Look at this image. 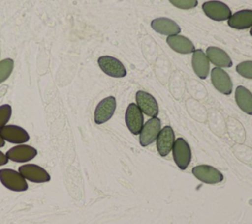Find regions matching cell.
<instances>
[{"instance_id": "cell-21", "label": "cell", "mask_w": 252, "mask_h": 224, "mask_svg": "<svg viewBox=\"0 0 252 224\" xmlns=\"http://www.w3.org/2000/svg\"><path fill=\"white\" fill-rule=\"evenodd\" d=\"M14 69V61L11 58H6L0 61V84L5 82L11 75Z\"/></svg>"}, {"instance_id": "cell-11", "label": "cell", "mask_w": 252, "mask_h": 224, "mask_svg": "<svg viewBox=\"0 0 252 224\" xmlns=\"http://www.w3.org/2000/svg\"><path fill=\"white\" fill-rule=\"evenodd\" d=\"M20 174L32 183H45L50 180V175L45 169L36 164H24L19 167Z\"/></svg>"}, {"instance_id": "cell-14", "label": "cell", "mask_w": 252, "mask_h": 224, "mask_svg": "<svg viewBox=\"0 0 252 224\" xmlns=\"http://www.w3.org/2000/svg\"><path fill=\"white\" fill-rule=\"evenodd\" d=\"M157 148L160 156H166L173 147L174 141H175V137H174V132L170 126H164L158 138H157Z\"/></svg>"}, {"instance_id": "cell-22", "label": "cell", "mask_w": 252, "mask_h": 224, "mask_svg": "<svg viewBox=\"0 0 252 224\" xmlns=\"http://www.w3.org/2000/svg\"><path fill=\"white\" fill-rule=\"evenodd\" d=\"M236 72L246 79L252 80V61H244L236 66Z\"/></svg>"}, {"instance_id": "cell-3", "label": "cell", "mask_w": 252, "mask_h": 224, "mask_svg": "<svg viewBox=\"0 0 252 224\" xmlns=\"http://www.w3.org/2000/svg\"><path fill=\"white\" fill-rule=\"evenodd\" d=\"M172 154L174 162L179 167V169L185 170L190 164L192 154L191 148L184 139L177 138V140H175L172 147Z\"/></svg>"}, {"instance_id": "cell-7", "label": "cell", "mask_w": 252, "mask_h": 224, "mask_svg": "<svg viewBox=\"0 0 252 224\" xmlns=\"http://www.w3.org/2000/svg\"><path fill=\"white\" fill-rule=\"evenodd\" d=\"M116 109V99L114 96L103 98L96 105L94 110V122L97 125L107 122L114 114Z\"/></svg>"}, {"instance_id": "cell-6", "label": "cell", "mask_w": 252, "mask_h": 224, "mask_svg": "<svg viewBox=\"0 0 252 224\" xmlns=\"http://www.w3.org/2000/svg\"><path fill=\"white\" fill-rule=\"evenodd\" d=\"M211 81L214 87L220 93L229 95L232 92V81L229 75L221 68L215 67L211 71Z\"/></svg>"}, {"instance_id": "cell-27", "label": "cell", "mask_w": 252, "mask_h": 224, "mask_svg": "<svg viewBox=\"0 0 252 224\" xmlns=\"http://www.w3.org/2000/svg\"><path fill=\"white\" fill-rule=\"evenodd\" d=\"M250 34L252 35V27H251V29H250Z\"/></svg>"}, {"instance_id": "cell-4", "label": "cell", "mask_w": 252, "mask_h": 224, "mask_svg": "<svg viewBox=\"0 0 252 224\" xmlns=\"http://www.w3.org/2000/svg\"><path fill=\"white\" fill-rule=\"evenodd\" d=\"M161 130L160 120L158 117H152L144 125L140 132V144L142 146H148L153 143Z\"/></svg>"}, {"instance_id": "cell-20", "label": "cell", "mask_w": 252, "mask_h": 224, "mask_svg": "<svg viewBox=\"0 0 252 224\" xmlns=\"http://www.w3.org/2000/svg\"><path fill=\"white\" fill-rule=\"evenodd\" d=\"M235 101L238 107L248 115H252V93L246 87L239 85L235 89Z\"/></svg>"}, {"instance_id": "cell-16", "label": "cell", "mask_w": 252, "mask_h": 224, "mask_svg": "<svg viewBox=\"0 0 252 224\" xmlns=\"http://www.w3.org/2000/svg\"><path fill=\"white\" fill-rule=\"evenodd\" d=\"M192 68L195 74L202 80L206 79L210 71V61L202 49H195L192 52Z\"/></svg>"}, {"instance_id": "cell-9", "label": "cell", "mask_w": 252, "mask_h": 224, "mask_svg": "<svg viewBox=\"0 0 252 224\" xmlns=\"http://www.w3.org/2000/svg\"><path fill=\"white\" fill-rule=\"evenodd\" d=\"M125 122L127 128L133 135L140 134L144 125V116L136 103H130L128 105L125 113Z\"/></svg>"}, {"instance_id": "cell-19", "label": "cell", "mask_w": 252, "mask_h": 224, "mask_svg": "<svg viewBox=\"0 0 252 224\" xmlns=\"http://www.w3.org/2000/svg\"><path fill=\"white\" fill-rule=\"evenodd\" d=\"M230 28L235 29H247L252 27V10H240L235 12L227 20Z\"/></svg>"}, {"instance_id": "cell-2", "label": "cell", "mask_w": 252, "mask_h": 224, "mask_svg": "<svg viewBox=\"0 0 252 224\" xmlns=\"http://www.w3.org/2000/svg\"><path fill=\"white\" fill-rule=\"evenodd\" d=\"M202 9L207 17H209L214 21H219V22L228 20L232 15L229 7L226 4L217 0H211V1L205 2L202 5Z\"/></svg>"}, {"instance_id": "cell-26", "label": "cell", "mask_w": 252, "mask_h": 224, "mask_svg": "<svg viewBox=\"0 0 252 224\" xmlns=\"http://www.w3.org/2000/svg\"><path fill=\"white\" fill-rule=\"evenodd\" d=\"M5 145V140H3V138L0 136V147H3Z\"/></svg>"}, {"instance_id": "cell-1", "label": "cell", "mask_w": 252, "mask_h": 224, "mask_svg": "<svg viewBox=\"0 0 252 224\" xmlns=\"http://www.w3.org/2000/svg\"><path fill=\"white\" fill-rule=\"evenodd\" d=\"M0 182L5 188L13 192H25L28 190L27 180L19 171L13 169H0Z\"/></svg>"}, {"instance_id": "cell-12", "label": "cell", "mask_w": 252, "mask_h": 224, "mask_svg": "<svg viewBox=\"0 0 252 224\" xmlns=\"http://www.w3.org/2000/svg\"><path fill=\"white\" fill-rule=\"evenodd\" d=\"M37 154V150L27 144H19L16 146H13L6 152V156L9 160L19 163H25L28 161H31L33 159Z\"/></svg>"}, {"instance_id": "cell-8", "label": "cell", "mask_w": 252, "mask_h": 224, "mask_svg": "<svg viewBox=\"0 0 252 224\" xmlns=\"http://www.w3.org/2000/svg\"><path fill=\"white\" fill-rule=\"evenodd\" d=\"M0 136L5 141L15 144H22L30 140L28 132L24 128L16 125H5L0 128Z\"/></svg>"}, {"instance_id": "cell-15", "label": "cell", "mask_w": 252, "mask_h": 224, "mask_svg": "<svg viewBox=\"0 0 252 224\" xmlns=\"http://www.w3.org/2000/svg\"><path fill=\"white\" fill-rule=\"evenodd\" d=\"M151 27L158 33L167 35V36L179 34V32L181 31L179 25L173 20L168 18L154 19L151 23Z\"/></svg>"}, {"instance_id": "cell-24", "label": "cell", "mask_w": 252, "mask_h": 224, "mask_svg": "<svg viewBox=\"0 0 252 224\" xmlns=\"http://www.w3.org/2000/svg\"><path fill=\"white\" fill-rule=\"evenodd\" d=\"M12 115V108L9 104H3L0 106V128L7 125Z\"/></svg>"}, {"instance_id": "cell-25", "label": "cell", "mask_w": 252, "mask_h": 224, "mask_svg": "<svg viewBox=\"0 0 252 224\" xmlns=\"http://www.w3.org/2000/svg\"><path fill=\"white\" fill-rule=\"evenodd\" d=\"M8 160H9V159H8V157L6 156V153H4V152H2V151L0 150V166L7 164Z\"/></svg>"}, {"instance_id": "cell-10", "label": "cell", "mask_w": 252, "mask_h": 224, "mask_svg": "<svg viewBox=\"0 0 252 224\" xmlns=\"http://www.w3.org/2000/svg\"><path fill=\"white\" fill-rule=\"evenodd\" d=\"M192 174L206 184H218L223 180V175L217 168L210 165H198L192 169Z\"/></svg>"}, {"instance_id": "cell-13", "label": "cell", "mask_w": 252, "mask_h": 224, "mask_svg": "<svg viewBox=\"0 0 252 224\" xmlns=\"http://www.w3.org/2000/svg\"><path fill=\"white\" fill-rule=\"evenodd\" d=\"M136 104L144 114L150 117H157L158 114V105L156 98L144 90L136 92Z\"/></svg>"}, {"instance_id": "cell-5", "label": "cell", "mask_w": 252, "mask_h": 224, "mask_svg": "<svg viewBox=\"0 0 252 224\" xmlns=\"http://www.w3.org/2000/svg\"><path fill=\"white\" fill-rule=\"evenodd\" d=\"M97 63L102 72L110 77L123 78L127 74L122 62L112 56H100Z\"/></svg>"}, {"instance_id": "cell-23", "label": "cell", "mask_w": 252, "mask_h": 224, "mask_svg": "<svg viewBox=\"0 0 252 224\" xmlns=\"http://www.w3.org/2000/svg\"><path fill=\"white\" fill-rule=\"evenodd\" d=\"M174 7L182 10L193 9L198 5V0H168Z\"/></svg>"}, {"instance_id": "cell-17", "label": "cell", "mask_w": 252, "mask_h": 224, "mask_svg": "<svg viewBox=\"0 0 252 224\" xmlns=\"http://www.w3.org/2000/svg\"><path fill=\"white\" fill-rule=\"evenodd\" d=\"M166 43L172 50L180 54H189L195 50L193 42L189 38L180 34L167 36Z\"/></svg>"}, {"instance_id": "cell-18", "label": "cell", "mask_w": 252, "mask_h": 224, "mask_svg": "<svg viewBox=\"0 0 252 224\" xmlns=\"http://www.w3.org/2000/svg\"><path fill=\"white\" fill-rule=\"evenodd\" d=\"M206 55L210 62L219 68H229L232 66V61L229 55L222 49L215 46H210L206 50Z\"/></svg>"}]
</instances>
